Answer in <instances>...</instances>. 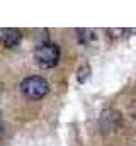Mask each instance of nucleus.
Listing matches in <instances>:
<instances>
[{"label":"nucleus","instance_id":"nucleus-4","mask_svg":"<svg viewBox=\"0 0 136 146\" xmlns=\"http://www.w3.org/2000/svg\"><path fill=\"white\" fill-rule=\"evenodd\" d=\"M22 41V33L19 29H3L0 27V42L5 48H15Z\"/></svg>","mask_w":136,"mask_h":146},{"label":"nucleus","instance_id":"nucleus-7","mask_svg":"<svg viewBox=\"0 0 136 146\" xmlns=\"http://www.w3.org/2000/svg\"><path fill=\"white\" fill-rule=\"evenodd\" d=\"M0 92H2V83H0Z\"/></svg>","mask_w":136,"mask_h":146},{"label":"nucleus","instance_id":"nucleus-5","mask_svg":"<svg viewBox=\"0 0 136 146\" xmlns=\"http://www.w3.org/2000/svg\"><path fill=\"white\" fill-rule=\"evenodd\" d=\"M77 39H78L82 44H89L90 41L95 39V33L90 31V29H78V31H77Z\"/></svg>","mask_w":136,"mask_h":146},{"label":"nucleus","instance_id":"nucleus-2","mask_svg":"<svg viewBox=\"0 0 136 146\" xmlns=\"http://www.w3.org/2000/svg\"><path fill=\"white\" fill-rule=\"evenodd\" d=\"M21 92L31 100H39L49 92V85L41 76H27L21 83Z\"/></svg>","mask_w":136,"mask_h":146},{"label":"nucleus","instance_id":"nucleus-3","mask_svg":"<svg viewBox=\"0 0 136 146\" xmlns=\"http://www.w3.org/2000/svg\"><path fill=\"white\" fill-rule=\"evenodd\" d=\"M99 126H101V131L104 134L116 133L123 126L121 112L116 109H104L101 112V117H99Z\"/></svg>","mask_w":136,"mask_h":146},{"label":"nucleus","instance_id":"nucleus-6","mask_svg":"<svg viewBox=\"0 0 136 146\" xmlns=\"http://www.w3.org/2000/svg\"><path fill=\"white\" fill-rule=\"evenodd\" d=\"M90 75H92V68H90V65H82L80 68H78V72H77V82L78 83H85L89 78H90Z\"/></svg>","mask_w":136,"mask_h":146},{"label":"nucleus","instance_id":"nucleus-1","mask_svg":"<svg viewBox=\"0 0 136 146\" xmlns=\"http://www.w3.org/2000/svg\"><path fill=\"white\" fill-rule=\"evenodd\" d=\"M34 60L41 68H53L60 61V48L55 42H41L34 51Z\"/></svg>","mask_w":136,"mask_h":146}]
</instances>
